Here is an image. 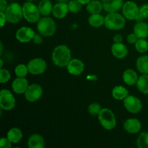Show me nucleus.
<instances>
[{"label":"nucleus","instance_id":"5701e85b","mask_svg":"<svg viewBox=\"0 0 148 148\" xmlns=\"http://www.w3.org/2000/svg\"><path fill=\"white\" fill-rule=\"evenodd\" d=\"M103 9V4L98 0H92L90 1L87 5V10L91 14H99Z\"/></svg>","mask_w":148,"mask_h":148},{"label":"nucleus","instance_id":"f3484780","mask_svg":"<svg viewBox=\"0 0 148 148\" xmlns=\"http://www.w3.org/2000/svg\"><path fill=\"white\" fill-rule=\"evenodd\" d=\"M113 55L118 59H123L127 56L128 49L127 46L121 43H114L111 47Z\"/></svg>","mask_w":148,"mask_h":148},{"label":"nucleus","instance_id":"ea45409f","mask_svg":"<svg viewBox=\"0 0 148 148\" xmlns=\"http://www.w3.org/2000/svg\"><path fill=\"white\" fill-rule=\"evenodd\" d=\"M122 40H123V38L121 35L116 34V36H114V43H121Z\"/></svg>","mask_w":148,"mask_h":148},{"label":"nucleus","instance_id":"7c9ffc66","mask_svg":"<svg viewBox=\"0 0 148 148\" xmlns=\"http://www.w3.org/2000/svg\"><path fill=\"white\" fill-rule=\"evenodd\" d=\"M81 4H81L78 0H71V1L68 3L69 11L74 13L78 12L80 11L81 8H82Z\"/></svg>","mask_w":148,"mask_h":148},{"label":"nucleus","instance_id":"c03bdc74","mask_svg":"<svg viewBox=\"0 0 148 148\" xmlns=\"http://www.w3.org/2000/svg\"><path fill=\"white\" fill-rule=\"evenodd\" d=\"M0 62H1V67H2V66H3V61L1 60H0Z\"/></svg>","mask_w":148,"mask_h":148},{"label":"nucleus","instance_id":"1a4fd4ad","mask_svg":"<svg viewBox=\"0 0 148 148\" xmlns=\"http://www.w3.org/2000/svg\"><path fill=\"white\" fill-rule=\"evenodd\" d=\"M122 13L129 20H136L140 14V9L137 4L133 1H127L122 7Z\"/></svg>","mask_w":148,"mask_h":148},{"label":"nucleus","instance_id":"4c0bfd02","mask_svg":"<svg viewBox=\"0 0 148 148\" xmlns=\"http://www.w3.org/2000/svg\"><path fill=\"white\" fill-rule=\"evenodd\" d=\"M7 2L6 0H0V11L5 12L7 8Z\"/></svg>","mask_w":148,"mask_h":148},{"label":"nucleus","instance_id":"a19ab883","mask_svg":"<svg viewBox=\"0 0 148 148\" xmlns=\"http://www.w3.org/2000/svg\"><path fill=\"white\" fill-rule=\"evenodd\" d=\"M78 1H79L82 4H88L91 0H78Z\"/></svg>","mask_w":148,"mask_h":148},{"label":"nucleus","instance_id":"79ce46f5","mask_svg":"<svg viewBox=\"0 0 148 148\" xmlns=\"http://www.w3.org/2000/svg\"><path fill=\"white\" fill-rule=\"evenodd\" d=\"M57 1H59V2H66V1H68L69 0H56Z\"/></svg>","mask_w":148,"mask_h":148},{"label":"nucleus","instance_id":"0eeeda50","mask_svg":"<svg viewBox=\"0 0 148 148\" xmlns=\"http://www.w3.org/2000/svg\"><path fill=\"white\" fill-rule=\"evenodd\" d=\"M0 106L4 110L10 111L15 106V99L8 90H1L0 92Z\"/></svg>","mask_w":148,"mask_h":148},{"label":"nucleus","instance_id":"4be33fe9","mask_svg":"<svg viewBox=\"0 0 148 148\" xmlns=\"http://www.w3.org/2000/svg\"><path fill=\"white\" fill-rule=\"evenodd\" d=\"M38 7L42 15L48 16L52 12L53 7L52 3L49 0H41Z\"/></svg>","mask_w":148,"mask_h":148},{"label":"nucleus","instance_id":"b1692460","mask_svg":"<svg viewBox=\"0 0 148 148\" xmlns=\"http://www.w3.org/2000/svg\"><path fill=\"white\" fill-rule=\"evenodd\" d=\"M136 85L140 92L148 94V74H143V75L140 76Z\"/></svg>","mask_w":148,"mask_h":148},{"label":"nucleus","instance_id":"cd10ccee","mask_svg":"<svg viewBox=\"0 0 148 148\" xmlns=\"http://www.w3.org/2000/svg\"><path fill=\"white\" fill-rule=\"evenodd\" d=\"M90 25L94 27H101L105 23V18L103 16L99 14H94L90 16L88 19Z\"/></svg>","mask_w":148,"mask_h":148},{"label":"nucleus","instance_id":"c756f323","mask_svg":"<svg viewBox=\"0 0 148 148\" xmlns=\"http://www.w3.org/2000/svg\"><path fill=\"white\" fill-rule=\"evenodd\" d=\"M135 48L140 53H145L148 51V42L145 38H139L135 43Z\"/></svg>","mask_w":148,"mask_h":148},{"label":"nucleus","instance_id":"a211bd4d","mask_svg":"<svg viewBox=\"0 0 148 148\" xmlns=\"http://www.w3.org/2000/svg\"><path fill=\"white\" fill-rule=\"evenodd\" d=\"M68 12H69L68 4L65 2H59L53 6L52 13L55 17L61 19L64 17Z\"/></svg>","mask_w":148,"mask_h":148},{"label":"nucleus","instance_id":"9d476101","mask_svg":"<svg viewBox=\"0 0 148 148\" xmlns=\"http://www.w3.org/2000/svg\"><path fill=\"white\" fill-rule=\"evenodd\" d=\"M126 109L132 114H137L142 109L141 101L137 97L133 95H127L124 101Z\"/></svg>","mask_w":148,"mask_h":148},{"label":"nucleus","instance_id":"f257e3e1","mask_svg":"<svg viewBox=\"0 0 148 148\" xmlns=\"http://www.w3.org/2000/svg\"><path fill=\"white\" fill-rule=\"evenodd\" d=\"M52 60L55 65L60 67L67 66L71 61V51L64 45L56 46L52 53Z\"/></svg>","mask_w":148,"mask_h":148},{"label":"nucleus","instance_id":"37998d69","mask_svg":"<svg viewBox=\"0 0 148 148\" xmlns=\"http://www.w3.org/2000/svg\"><path fill=\"white\" fill-rule=\"evenodd\" d=\"M2 50H3V46H2V43H1V53H2Z\"/></svg>","mask_w":148,"mask_h":148},{"label":"nucleus","instance_id":"58836bf2","mask_svg":"<svg viewBox=\"0 0 148 148\" xmlns=\"http://www.w3.org/2000/svg\"><path fill=\"white\" fill-rule=\"evenodd\" d=\"M0 17H1V27H3L7 20L6 14L4 12H0Z\"/></svg>","mask_w":148,"mask_h":148},{"label":"nucleus","instance_id":"393cba45","mask_svg":"<svg viewBox=\"0 0 148 148\" xmlns=\"http://www.w3.org/2000/svg\"><path fill=\"white\" fill-rule=\"evenodd\" d=\"M23 133L18 128H12L7 133V138L13 143H17L22 140Z\"/></svg>","mask_w":148,"mask_h":148},{"label":"nucleus","instance_id":"e433bc0d","mask_svg":"<svg viewBox=\"0 0 148 148\" xmlns=\"http://www.w3.org/2000/svg\"><path fill=\"white\" fill-rule=\"evenodd\" d=\"M139 38L137 37V35L135 33H130L128 36H127V41L129 42L131 44H133V43H136V42L138 40Z\"/></svg>","mask_w":148,"mask_h":148},{"label":"nucleus","instance_id":"9b49d317","mask_svg":"<svg viewBox=\"0 0 148 148\" xmlns=\"http://www.w3.org/2000/svg\"><path fill=\"white\" fill-rule=\"evenodd\" d=\"M43 94V89L40 85L38 84H32L29 85L27 90L25 92V97L27 101L30 102H35L40 99Z\"/></svg>","mask_w":148,"mask_h":148},{"label":"nucleus","instance_id":"f8f14e48","mask_svg":"<svg viewBox=\"0 0 148 148\" xmlns=\"http://www.w3.org/2000/svg\"><path fill=\"white\" fill-rule=\"evenodd\" d=\"M34 37L35 32L30 27H22L16 32V38L21 43H27Z\"/></svg>","mask_w":148,"mask_h":148},{"label":"nucleus","instance_id":"f03ea898","mask_svg":"<svg viewBox=\"0 0 148 148\" xmlns=\"http://www.w3.org/2000/svg\"><path fill=\"white\" fill-rule=\"evenodd\" d=\"M37 28L40 34L44 36H51L56 32V25L53 19L45 16L38 20Z\"/></svg>","mask_w":148,"mask_h":148},{"label":"nucleus","instance_id":"aec40b11","mask_svg":"<svg viewBox=\"0 0 148 148\" xmlns=\"http://www.w3.org/2000/svg\"><path fill=\"white\" fill-rule=\"evenodd\" d=\"M134 33L139 38H145L148 36V24L145 22H137L134 25Z\"/></svg>","mask_w":148,"mask_h":148},{"label":"nucleus","instance_id":"ddd939ff","mask_svg":"<svg viewBox=\"0 0 148 148\" xmlns=\"http://www.w3.org/2000/svg\"><path fill=\"white\" fill-rule=\"evenodd\" d=\"M103 9L109 13L119 11L124 5L123 0H102Z\"/></svg>","mask_w":148,"mask_h":148},{"label":"nucleus","instance_id":"412c9836","mask_svg":"<svg viewBox=\"0 0 148 148\" xmlns=\"http://www.w3.org/2000/svg\"><path fill=\"white\" fill-rule=\"evenodd\" d=\"M123 79L124 82L129 85H134L137 84L138 76L136 72L133 69H127L123 74Z\"/></svg>","mask_w":148,"mask_h":148},{"label":"nucleus","instance_id":"39448f33","mask_svg":"<svg viewBox=\"0 0 148 148\" xmlns=\"http://www.w3.org/2000/svg\"><path fill=\"white\" fill-rule=\"evenodd\" d=\"M23 17L29 23L38 22L40 18V12L38 7L32 2H25L23 6Z\"/></svg>","mask_w":148,"mask_h":148},{"label":"nucleus","instance_id":"423d86ee","mask_svg":"<svg viewBox=\"0 0 148 148\" xmlns=\"http://www.w3.org/2000/svg\"><path fill=\"white\" fill-rule=\"evenodd\" d=\"M4 13L7 17V21L11 23H18L23 17V7L17 3L10 4Z\"/></svg>","mask_w":148,"mask_h":148},{"label":"nucleus","instance_id":"6e6552de","mask_svg":"<svg viewBox=\"0 0 148 148\" xmlns=\"http://www.w3.org/2000/svg\"><path fill=\"white\" fill-rule=\"evenodd\" d=\"M47 68L46 62L40 58H36L27 64V69L32 75H40L43 73Z\"/></svg>","mask_w":148,"mask_h":148},{"label":"nucleus","instance_id":"72a5a7b5","mask_svg":"<svg viewBox=\"0 0 148 148\" xmlns=\"http://www.w3.org/2000/svg\"><path fill=\"white\" fill-rule=\"evenodd\" d=\"M101 106L99 103H91L88 107V111H89L90 114L92 116H96L100 114L101 111Z\"/></svg>","mask_w":148,"mask_h":148},{"label":"nucleus","instance_id":"7ed1b4c3","mask_svg":"<svg viewBox=\"0 0 148 148\" xmlns=\"http://www.w3.org/2000/svg\"><path fill=\"white\" fill-rule=\"evenodd\" d=\"M126 23L125 18L117 12L109 13L105 17L106 27L110 30H121L124 27Z\"/></svg>","mask_w":148,"mask_h":148},{"label":"nucleus","instance_id":"473e14b6","mask_svg":"<svg viewBox=\"0 0 148 148\" xmlns=\"http://www.w3.org/2000/svg\"><path fill=\"white\" fill-rule=\"evenodd\" d=\"M148 18V4H143L140 8V14L137 17L136 20L137 22L143 21V19Z\"/></svg>","mask_w":148,"mask_h":148},{"label":"nucleus","instance_id":"f704fd0d","mask_svg":"<svg viewBox=\"0 0 148 148\" xmlns=\"http://www.w3.org/2000/svg\"><path fill=\"white\" fill-rule=\"evenodd\" d=\"M10 72L7 69H1L0 70V82L1 83H4V82H7L10 80Z\"/></svg>","mask_w":148,"mask_h":148},{"label":"nucleus","instance_id":"2f4dec72","mask_svg":"<svg viewBox=\"0 0 148 148\" xmlns=\"http://www.w3.org/2000/svg\"><path fill=\"white\" fill-rule=\"evenodd\" d=\"M14 72L17 77H25L29 71L27 69V66L24 64H19L16 66Z\"/></svg>","mask_w":148,"mask_h":148},{"label":"nucleus","instance_id":"20e7f679","mask_svg":"<svg viewBox=\"0 0 148 148\" xmlns=\"http://www.w3.org/2000/svg\"><path fill=\"white\" fill-rule=\"evenodd\" d=\"M100 123L106 130H113L116 127V120L114 113L108 108H103L98 114Z\"/></svg>","mask_w":148,"mask_h":148},{"label":"nucleus","instance_id":"c9c22d12","mask_svg":"<svg viewBox=\"0 0 148 148\" xmlns=\"http://www.w3.org/2000/svg\"><path fill=\"white\" fill-rule=\"evenodd\" d=\"M0 147L2 148H10L12 147V142L8 138L2 137L0 140Z\"/></svg>","mask_w":148,"mask_h":148},{"label":"nucleus","instance_id":"dca6fc26","mask_svg":"<svg viewBox=\"0 0 148 148\" xmlns=\"http://www.w3.org/2000/svg\"><path fill=\"white\" fill-rule=\"evenodd\" d=\"M124 127L127 132L135 134L141 129V123L137 119H130L124 122Z\"/></svg>","mask_w":148,"mask_h":148},{"label":"nucleus","instance_id":"a18cd8bd","mask_svg":"<svg viewBox=\"0 0 148 148\" xmlns=\"http://www.w3.org/2000/svg\"><path fill=\"white\" fill-rule=\"evenodd\" d=\"M29 1H33V0H29Z\"/></svg>","mask_w":148,"mask_h":148},{"label":"nucleus","instance_id":"bb28decb","mask_svg":"<svg viewBox=\"0 0 148 148\" xmlns=\"http://www.w3.org/2000/svg\"><path fill=\"white\" fill-rule=\"evenodd\" d=\"M128 90L121 85L115 87L112 90L113 97L116 100L124 99L128 95Z\"/></svg>","mask_w":148,"mask_h":148},{"label":"nucleus","instance_id":"4468645a","mask_svg":"<svg viewBox=\"0 0 148 148\" xmlns=\"http://www.w3.org/2000/svg\"><path fill=\"white\" fill-rule=\"evenodd\" d=\"M67 70L71 75H79L83 72L84 64L79 59H72L67 64Z\"/></svg>","mask_w":148,"mask_h":148},{"label":"nucleus","instance_id":"6ab92c4d","mask_svg":"<svg viewBox=\"0 0 148 148\" xmlns=\"http://www.w3.org/2000/svg\"><path fill=\"white\" fill-rule=\"evenodd\" d=\"M27 146L30 148H43L45 147L44 140L40 134H32L28 139Z\"/></svg>","mask_w":148,"mask_h":148},{"label":"nucleus","instance_id":"a878e982","mask_svg":"<svg viewBox=\"0 0 148 148\" xmlns=\"http://www.w3.org/2000/svg\"><path fill=\"white\" fill-rule=\"evenodd\" d=\"M137 68L143 74H148V56H141L137 60Z\"/></svg>","mask_w":148,"mask_h":148},{"label":"nucleus","instance_id":"2eb2a0df","mask_svg":"<svg viewBox=\"0 0 148 148\" xmlns=\"http://www.w3.org/2000/svg\"><path fill=\"white\" fill-rule=\"evenodd\" d=\"M28 82L25 77H17L12 82V90L17 94L24 93L28 88Z\"/></svg>","mask_w":148,"mask_h":148},{"label":"nucleus","instance_id":"c85d7f7f","mask_svg":"<svg viewBox=\"0 0 148 148\" xmlns=\"http://www.w3.org/2000/svg\"><path fill=\"white\" fill-rule=\"evenodd\" d=\"M137 144L140 148H148V132H143L140 134Z\"/></svg>","mask_w":148,"mask_h":148}]
</instances>
